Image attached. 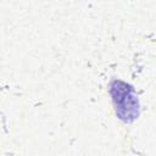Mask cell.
<instances>
[{"instance_id": "1", "label": "cell", "mask_w": 156, "mask_h": 156, "mask_svg": "<svg viewBox=\"0 0 156 156\" xmlns=\"http://www.w3.org/2000/svg\"><path fill=\"white\" fill-rule=\"evenodd\" d=\"M110 94L115 111L123 122H133L139 113V102L134 89L126 82L115 79L110 84Z\"/></svg>"}]
</instances>
